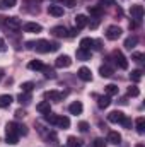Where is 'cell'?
<instances>
[{"label": "cell", "mask_w": 145, "mask_h": 147, "mask_svg": "<svg viewBox=\"0 0 145 147\" xmlns=\"http://www.w3.org/2000/svg\"><path fill=\"white\" fill-rule=\"evenodd\" d=\"M26 134H28V128L24 125L15 123V121H10L5 127V140H7V144H12V146L17 144L19 135H26Z\"/></svg>", "instance_id": "obj_1"}, {"label": "cell", "mask_w": 145, "mask_h": 147, "mask_svg": "<svg viewBox=\"0 0 145 147\" xmlns=\"http://www.w3.org/2000/svg\"><path fill=\"white\" fill-rule=\"evenodd\" d=\"M33 48H36V51H39V53H50V51H56L60 48V45L58 43H51L48 39H39V41L34 43Z\"/></svg>", "instance_id": "obj_2"}, {"label": "cell", "mask_w": 145, "mask_h": 147, "mask_svg": "<svg viewBox=\"0 0 145 147\" xmlns=\"http://www.w3.org/2000/svg\"><path fill=\"white\" fill-rule=\"evenodd\" d=\"M3 24H5L9 29H12V31H19V29L22 28V24H21V21H19L17 17H5V19H3Z\"/></svg>", "instance_id": "obj_3"}, {"label": "cell", "mask_w": 145, "mask_h": 147, "mask_svg": "<svg viewBox=\"0 0 145 147\" xmlns=\"http://www.w3.org/2000/svg\"><path fill=\"white\" fill-rule=\"evenodd\" d=\"M121 28L119 26H109L108 29H106V38L108 39H111V41H116L118 38L121 36Z\"/></svg>", "instance_id": "obj_4"}, {"label": "cell", "mask_w": 145, "mask_h": 147, "mask_svg": "<svg viewBox=\"0 0 145 147\" xmlns=\"http://www.w3.org/2000/svg\"><path fill=\"white\" fill-rule=\"evenodd\" d=\"M55 65H56L58 69H67V67L72 65V58H70L68 55H60V57L55 60Z\"/></svg>", "instance_id": "obj_5"}, {"label": "cell", "mask_w": 145, "mask_h": 147, "mask_svg": "<svg viewBox=\"0 0 145 147\" xmlns=\"http://www.w3.org/2000/svg\"><path fill=\"white\" fill-rule=\"evenodd\" d=\"M113 57H114V62H116V65L119 67V69H128V62H126V58H125V55L121 53V51H114L113 53Z\"/></svg>", "instance_id": "obj_6"}, {"label": "cell", "mask_w": 145, "mask_h": 147, "mask_svg": "<svg viewBox=\"0 0 145 147\" xmlns=\"http://www.w3.org/2000/svg\"><path fill=\"white\" fill-rule=\"evenodd\" d=\"M77 75H79L84 82H91V80H92V72H91V69H87V67H80L79 72H77Z\"/></svg>", "instance_id": "obj_7"}, {"label": "cell", "mask_w": 145, "mask_h": 147, "mask_svg": "<svg viewBox=\"0 0 145 147\" xmlns=\"http://www.w3.org/2000/svg\"><path fill=\"white\" fill-rule=\"evenodd\" d=\"M125 118V113L123 111H111L108 115V121H111V123H121V120Z\"/></svg>", "instance_id": "obj_8"}, {"label": "cell", "mask_w": 145, "mask_h": 147, "mask_svg": "<svg viewBox=\"0 0 145 147\" xmlns=\"http://www.w3.org/2000/svg\"><path fill=\"white\" fill-rule=\"evenodd\" d=\"M51 34L55 38H68V29L63 28V26H55L51 29Z\"/></svg>", "instance_id": "obj_9"}, {"label": "cell", "mask_w": 145, "mask_h": 147, "mask_svg": "<svg viewBox=\"0 0 145 147\" xmlns=\"http://www.w3.org/2000/svg\"><path fill=\"white\" fill-rule=\"evenodd\" d=\"M130 14H132V17H133V19H137V21H138V19H142V16H144V7H142V5H138V3H137V5H132Z\"/></svg>", "instance_id": "obj_10"}, {"label": "cell", "mask_w": 145, "mask_h": 147, "mask_svg": "<svg viewBox=\"0 0 145 147\" xmlns=\"http://www.w3.org/2000/svg\"><path fill=\"white\" fill-rule=\"evenodd\" d=\"M43 96H44V99H50V101H60V99H63V94L58 92V91H46Z\"/></svg>", "instance_id": "obj_11"}, {"label": "cell", "mask_w": 145, "mask_h": 147, "mask_svg": "<svg viewBox=\"0 0 145 147\" xmlns=\"http://www.w3.org/2000/svg\"><path fill=\"white\" fill-rule=\"evenodd\" d=\"M48 14H51L55 17H62L63 16V7L62 5H50L48 7Z\"/></svg>", "instance_id": "obj_12"}, {"label": "cell", "mask_w": 145, "mask_h": 147, "mask_svg": "<svg viewBox=\"0 0 145 147\" xmlns=\"http://www.w3.org/2000/svg\"><path fill=\"white\" fill-rule=\"evenodd\" d=\"M89 24V19L84 16V14H79L77 17H75V26H77V29H82V28H85Z\"/></svg>", "instance_id": "obj_13"}, {"label": "cell", "mask_w": 145, "mask_h": 147, "mask_svg": "<svg viewBox=\"0 0 145 147\" xmlns=\"http://www.w3.org/2000/svg\"><path fill=\"white\" fill-rule=\"evenodd\" d=\"M41 26L38 24V22H26L24 24V31H28V33H41Z\"/></svg>", "instance_id": "obj_14"}, {"label": "cell", "mask_w": 145, "mask_h": 147, "mask_svg": "<svg viewBox=\"0 0 145 147\" xmlns=\"http://www.w3.org/2000/svg\"><path fill=\"white\" fill-rule=\"evenodd\" d=\"M80 48L91 51V48H94V39L92 38H82L80 39Z\"/></svg>", "instance_id": "obj_15"}, {"label": "cell", "mask_w": 145, "mask_h": 147, "mask_svg": "<svg viewBox=\"0 0 145 147\" xmlns=\"http://www.w3.org/2000/svg\"><path fill=\"white\" fill-rule=\"evenodd\" d=\"M82 110H84V106H82V103H80V101H73L72 105L68 106V111H70L72 115H80Z\"/></svg>", "instance_id": "obj_16"}, {"label": "cell", "mask_w": 145, "mask_h": 147, "mask_svg": "<svg viewBox=\"0 0 145 147\" xmlns=\"http://www.w3.org/2000/svg\"><path fill=\"white\" fill-rule=\"evenodd\" d=\"M55 125L60 127V128H68V127H70V118H68V116H58Z\"/></svg>", "instance_id": "obj_17"}, {"label": "cell", "mask_w": 145, "mask_h": 147, "mask_svg": "<svg viewBox=\"0 0 145 147\" xmlns=\"http://www.w3.org/2000/svg\"><path fill=\"white\" fill-rule=\"evenodd\" d=\"M12 101H14V99H12L10 94H2V96H0V108H9Z\"/></svg>", "instance_id": "obj_18"}, {"label": "cell", "mask_w": 145, "mask_h": 147, "mask_svg": "<svg viewBox=\"0 0 145 147\" xmlns=\"http://www.w3.org/2000/svg\"><path fill=\"white\" fill-rule=\"evenodd\" d=\"M109 105H111V99H109V96H99V98H97V106H99L101 110L108 108Z\"/></svg>", "instance_id": "obj_19"}, {"label": "cell", "mask_w": 145, "mask_h": 147, "mask_svg": "<svg viewBox=\"0 0 145 147\" xmlns=\"http://www.w3.org/2000/svg\"><path fill=\"white\" fill-rule=\"evenodd\" d=\"M36 110L39 113H43V115H46V113H50L51 111V106H50V101H43V103H39L36 106Z\"/></svg>", "instance_id": "obj_20"}, {"label": "cell", "mask_w": 145, "mask_h": 147, "mask_svg": "<svg viewBox=\"0 0 145 147\" xmlns=\"http://www.w3.org/2000/svg\"><path fill=\"white\" fill-rule=\"evenodd\" d=\"M137 43H138V38H137V36H128L126 39H125V48L132 50V48H135V46H137Z\"/></svg>", "instance_id": "obj_21"}, {"label": "cell", "mask_w": 145, "mask_h": 147, "mask_svg": "<svg viewBox=\"0 0 145 147\" xmlns=\"http://www.w3.org/2000/svg\"><path fill=\"white\" fill-rule=\"evenodd\" d=\"M99 74H101V77H111V75L114 74V70H113L109 65H101V67H99Z\"/></svg>", "instance_id": "obj_22"}, {"label": "cell", "mask_w": 145, "mask_h": 147, "mask_svg": "<svg viewBox=\"0 0 145 147\" xmlns=\"http://www.w3.org/2000/svg\"><path fill=\"white\" fill-rule=\"evenodd\" d=\"M17 101H19L21 105H29V101H31V94H29V92H21V94L17 96Z\"/></svg>", "instance_id": "obj_23"}, {"label": "cell", "mask_w": 145, "mask_h": 147, "mask_svg": "<svg viewBox=\"0 0 145 147\" xmlns=\"http://www.w3.org/2000/svg\"><path fill=\"white\" fill-rule=\"evenodd\" d=\"M135 123H137V132L142 135V134L145 132V118H144V116H138Z\"/></svg>", "instance_id": "obj_24"}, {"label": "cell", "mask_w": 145, "mask_h": 147, "mask_svg": "<svg viewBox=\"0 0 145 147\" xmlns=\"http://www.w3.org/2000/svg\"><path fill=\"white\" fill-rule=\"evenodd\" d=\"M119 140H121V135L118 132H109L108 142H111V144H119Z\"/></svg>", "instance_id": "obj_25"}, {"label": "cell", "mask_w": 145, "mask_h": 147, "mask_svg": "<svg viewBox=\"0 0 145 147\" xmlns=\"http://www.w3.org/2000/svg\"><path fill=\"white\" fill-rule=\"evenodd\" d=\"M77 58H79V60H89V58H91V51L79 48V50H77Z\"/></svg>", "instance_id": "obj_26"}, {"label": "cell", "mask_w": 145, "mask_h": 147, "mask_svg": "<svg viewBox=\"0 0 145 147\" xmlns=\"http://www.w3.org/2000/svg\"><path fill=\"white\" fill-rule=\"evenodd\" d=\"M28 67H29L31 70H43V67H44V65H43V62H41V60H31Z\"/></svg>", "instance_id": "obj_27"}, {"label": "cell", "mask_w": 145, "mask_h": 147, "mask_svg": "<svg viewBox=\"0 0 145 147\" xmlns=\"http://www.w3.org/2000/svg\"><path fill=\"white\" fill-rule=\"evenodd\" d=\"M89 12H91L92 16L99 17V16L103 14V7H101V5H94V7H89Z\"/></svg>", "instance_id": "obj_28"}, {"label": "cell", "mask_w": 145, "mask_h": 147, "mask_svg": "<svg viewBox=\"0 0 145 147\" xmlns=\"http://www.w3.org/2000/svg\"><path fill=\"white\" fill-rule=\"evenodd\" d=\"M106 94H108V96H114V94H118V86H114V84H108V86H106Z\"/></svg>", "instance_id": "obj_29"}, {"label": "cell", "mask_w": 145, "mask_h": 147, "mask_svg": "<svg viewBox=\"0 0 145 147\" xmlns=\"http://www.w3.org/2000/svg\"><path fill=\"white\" fill-rule=\"evenodd\" d=\"M130 79L133 82H140L142 80V70H133V72L130 74Z\"/></svg>", "instance_id": "obj_30"}, {"label": "cell", "mask_w": 145, "mask_h": 147, "mask_svg": "<svg viewBox=\"0 0 145 147\" xmlns=\"http://www.w3.org/2000/svg\"><path fill=\"white\" fill-rule=\"evenodd\" d=\"M56 118H58V116H56V115H53L51 111L44 115V120H46L48 123H51V125H55V123H56Z\"/></svg>", "instance_id": "obj_31"}, {"label": "cell", "mask_w": 145, "mask_h": 147, "mask_svg": "<svg viewBox=\"0 0 145 147\" xmlns=\"http://www.w3.org/2000/svg\"><path fill=\"white\" fill-rule=\"evenodd\" d=\"M138 94H140V91H138V87H137V86H130V87H128V96L137 98Z\"/></svg>", "instance_id": "obj_32"}, {"label": "cell", "mask_w": 145, "mask_h": 147, "mask_svg": "<svg viewBox=\"0 0 145 147\" xmlns=\"http://www.w3.org/2000/svg\"><path fill=\"white\" fill-rule=\"evenodd\" d=\"M33 87H34V84H33V82H24V84L21 86L22 92H31V91H33Z\"/></svg>", "instance_id": "obj_33"}, {"label": "cell", "mask_w": 145, "mask_h": 147, "mask_svg": "<svg viewBox=\"0 0 145 147\" xmlns=\"http://www.w3.org/2000/svg\"><path fill=\"white\" fill-rule=\"evenodd\" d=\"M43 72H44V77H48V79H53L55 77V70L50 69V67H43Z\"/></svg>", "instance_id": "obj_34"}, {"label": "cell", "mask_w": 145, "mask_h": 147, "mask_svg": "<svg viewBox=\"0 0 145 147\" xmlns=\"http://www.w3.org/2000/svg\"><path fill=\"white\" fill-rule=\"evenodd\" d=\"M92 146H94V147H106V140H104V139H101V137H97V139H94Z\"/></svg>", "instance_id": "obj_35"}, {"label": "cell", "mask_w": 145, "mask_h": 147, "mask_svg": "<svg viewBox=\"0 0 145 147\" xmlns=\"http://www.w3.org/2000/svg\"><path fill=\"white\" fill-rule=\"evenodd\" d=\"M68 147H80V140L75 137H68Z\"/></svg>", "instance_id": "obj_36"}, {"label": "cell", "mask_w": 145, "mask_h": 147, "mask_svg": "<svg viewBox=\"0 0 145 147\" xmlns=\"http://www.w3.org/2000/svg\"><path fill=\"white\" fill-rule=\"evenodd\" d=\"M121 125H123L125 128H132V120H130V118H128V116L125 115V118L121 120Z\"/></svg>", "instance_id": "obj_37"}, {"label": "cell", "mask_w": 145, "mask_h": 147, "mask_svg": "<svg viewBox=\"0 0 145 147\" xmlns=\"http://www.w3.org/2000/svg\"><path fill=\"white\" fill-rule=\"evenodd\" d=\"M48 140H50V144H58L56 134H55V132H50V134H48Z\"/></svg>", "instance_id": "obj_38"}, {"label": "cell", "mask_w": 145, "mask_h": 147, "mask_svg": "<svg viewBox=\"0 0 145 147\" xmlns=\"http://www.w3.org/2000/svg\"><path fill=\"white\" fill-rule=\"evenodd\" d=\"M62 2V5H65V7H75L77 5V0H60Z\"/></svg>", "instance_id": "obj_39"}, {"label": "cell", "mask_w": 145, "mask_h": 147, "mask_svg": "<svg viewBox=\"0 0 145 147\" xmlns=\"http://www.w3.org/2000/svg\"><path fill=\"white\" fill-rule=\"evenodd\" d=\"M132 58H133L135 62H138V63H140V62H144V53H133V55H132Z\"/></svg>", "instance_id": "obj_40"}, {"label": "cell", "mask_w": 145, "mask_h": 147, "mask_svg": "<svg viewBox=\"0 0 145 147\" xmlns=\"http://www.w3.org/2000/svg\"><path fill=\"white\" fill-rule=\"evenodd\" d=\"M2 3H3V7L10 9V7H14V5H15V0H2Z\"/></svg>", "instance_id": "obj_41"}, {"label": "cell", "mask_w": 145, "mask_h": 147, "mask_svg": "<svg viewBox=\"0 0 145 147\" xmlns=\"http://www.w3.org/2000/svg\"><path fill=\"white\" fill-rule=\"evenodd\" d=\"M79 128H80V132H87V130H89V125H87L85 121H80V123H79Z\"/></svg>", "instance_id": "obj_42"}, {"label": "cell", "mask_w": 145, "mask_h": 147, "mask_svg": "<svg viewBox=\"0 0 145 147\" xmlns=\"http://www.w3.org/2000/svg\"><path fill=\"white\" fill-rule=\"evenodd\" d=\"M114 3V0H99V5L103 7V5H113Z\"/></svg>", "instance_id": "obj_43"}, {"label": "cell", "mask_w": 145, "mask_h": 147, "mask_svg": "<svg viewBox=\"0 0 145 147\" xmlns=\"http://www.w3.org/2000/svg\"><path fill=\"white\" fill-rule=\"evenodd\" d=\"M15 116H17V118H24V116H26V111L24 110H17L15 111Z\"/></svg>", "instance_id": "obj_44"}, {"label": "cell", "mask_w": 145, "mask_h": 147, "mask_svg": "<svg viewBox=\"0 0 145 147\" xmlns=\"http://www.w3.org/2000/svg\"><path fill=\"white\" fill-rule=\"evenodd\" d=\"M5 50H7V46H5V41H3V39L0 38V53H3Z\"/></svg>", "instance_id": "obj_45"}, {"label": "cell", "mask_w": 145, "mask_h": 147, "mask_svg": "<svg viewBox=\"0 0 145 147\" xmlns=\"http://www.w3.org/2000/svg\"><path fill=\"white\" fill-rule=\"evenodd\" d=\"M97 24H99V19H96L94 22H91V28H92V29H96V28H97Z\"/></svg>", "instance_id": "obj_46"}, {"label": "cell", "mask_w": 145, "mask_h": 147, "mask_svg": "<svg viewBox=\"0 0 145 147\" xmlns=\"http://www.w3.org/2000/svg\"><path fill=\"white\" fill-rule=\"evenodd\" d=\"M137 26H138V24H137V22H135V21H133V22H130V29H135V28H137Z\"/></svg>", "instance_id": "obj_47"}, {"label": "cell", "mask_w": 145, "mask_h": 147, "mask_svg": "<svg viewBox=\"0 0 145 147\" xmlns=\"http://www.w3.org/2000/svg\"><path fill=\"white\" fill-rule=\"evenodd\" d=\"M2 77H3V72H2V69H0V80H2Z\"/></svg>", "instance_id": "obj_48"}, {"label": "cell", "mask_w": 145, "mask_h": 147, "mask_svg": "<svg viewBox=\"0 0 145 147\" xmlns=\"http://www.w3.org/2000/svg\"><path fill=\"white\" fill-rule=\"evenodd\" d=\"M0 9H3V3H2V0H0Z\"/></svg>", "instance_id": "obj_49"}, {"label": "cell", "mask_w": 145, "mask_h": 147, "mask_svg": "<svg viewBox=\"0 0 145 147\" xmlns=\"http://www.w3.org/2000/svg\"><path fill=\"white\" fill-rule=\"evenodd\" d=\"M137 147H145V146H144V144H138V146H137Z\"/></svg>", "instance_id": "obj_50"}]
</instances>
